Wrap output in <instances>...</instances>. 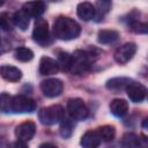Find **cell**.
<instances>
[{
  "label": "cell",
  "instance_id": "obj_1",
  "mask_svg": "<svg viewBox=\"0 0 148 148\" xmlns=\"http://www.w3.org/2000/svg\"><path fill=\"white\" fill-rule=\"evenodd\" d=\"M53 32L58 39L61 40H71L79 37L81 32L80 24L71 17L59 16L53 24Z\"/></svg>",
  "mask_w": 148,
  "mask_h": 148
},
{
  "label": "cell",
  "instance_id": "obj_2",
  "mask_svg": "<svg viewBox=\"0 0 148 148\" xmlns=\"http://www.w3.org/2000/svg\"><path fill=\"white\" fill-rule=\"evenodd\" d=\"M92 53L83 50H77L72 56L69 72L74 75H83L90 71L92 62Z\"/></svg>",
  "mask_w": 148,
  "mask_h": 148
},
{
  "label": "cell",
  "instance_id": "obj_3",
  "mask_svg": "<svg viewBox=\"0 0 148 148\" xmlns=\"http://www.w3.org/2000/svg\"><path fill=\"white\" fill-rule=\"evenodd\" d=\"M65 116V110L61 105H51L42 108L38 111V119L43 125L50 126L62 120Z\"/></svg>",
  "mask_w": 148,
  "mask_h": 148
},
{
  "label": "cell",
  "instance_id": "obj_4",
  "mask_svg": "<svg viewBox=\"0 0 148 148\" xmlns=\"http://www.w3.org/2000/svg\"><path fill=\"white\" fill-rule=\"evenodd\" d=\"M67 111L72 119L83 120L88 116V108L81 98H71L67 102Z\"/></svg>",
  "mask_w": 148,
  "mask_h": 148
},
{
  "label": "cell",
  "instance_id": "obj_5",
  "mask_svg": "<svg viewBox=\"0 0 148 148\" xmlns=\"http://www.w3.org/2000/svg\"><path fill=\"white\" fill-rule=\"evenodd\" d=\"M36 109V103L32 98L27 97L24 95H16L12 101V111L17 113H27L32 112Z\"/></svg>",
  "mask_w": 148,
  "mask_h": 148
},
{
  "label": "cell",
  "instance_id": "obj_6",
  "mask_svg": "<svg viewBox=\"0 0 148 148\" xmlns=\"http://www.w3.org/2000/svg\"><path fill=\"white\" fill-rule=\"evenodd\" d=\"M64 83L59 79H47L40 83V90L46 97H57L62 92Z\"/></svg>",
  "mask_w": 148,
  "mask_h": 148
},
{
  "label": "cell",
  "instance_id": "obj_7",
  "mask_svg": "<svg viewBox=\"0 0 148 148\" xmlns=\"http://www.w3.org/2000/svg\"><path fill=\"white\" fill-rule=\"evenodd\" d=\"M32 38L39 44H46L49 42L50 32H49V24L46 20L40 17L36 20L34 31H32Z\"/></svg>",
  "mask_w": 148,
  "mask_h": 148
},
{
  "label": "cell",
  "instance_id": "obj_8",
  "mask_svg": "<svg viewBox=\"0 0 148 148\" xmlns=\"http://www.w3.org/2000/svg\"><path fill=\"white\" fill-rule=\"evenodd\" d=\"M136 52V44L135 43H125L124 45H121L120 47H118L113 54V58L114 60L123 65V64H126L127 61H130L133 56L135 54Z\"/></svg>",
  "mask_w": 148,
  "mask_h": 148
},
{
  "label": "cell",
  "instance_id": "obj_9",
  "mask_svg": "<svg viewBox=\"0 0 148 148\" xmlns=\"http://www.w3.org/2000/svg\"><path fill=\"white\" fill-rule=\"evenodd\" d=\"M35 132H36V125L32 121H24L18 126H16L15 128V135L17 140L23 142L31 140L35 135Z\"/></svg>",
  "mask_w": 148,
  "mask_h": 148
},
{
  "label": "cell",
  "instance_id": "obj_10",
  "mask_svg": "<svg viewBox=\"0 0 148 148\" xmlns=\"http://www.w3.org/2000/svg\"><path fill=\"white\" fill-rule=\"evenodd\" d=\"M126 92L127 96L130 97V99L134 103H139L142 102L146 98V94H147V89L145 86L136 83V82H132L126 87Z\"/></svg>",
  "mask_w": 148,
  "mask_h": 148
},
{
  "label": "cell",
  "instance_id": "obj_11",
  "mask_svg": "<svg viewBox=\"0 0 148 148\" xmlns=\"http://www.w3.org/2000/svg\"><path fill=\"white\" fill-rule=\"evenodd\" d=\"M101 142H102V140H101V136H99L97 130L96 131H92V130L87 131L82 135L81 141H80V143L83 148H98Z\"/></svg>",
  "mask_w": 148,
  "mask_h": 148
},
{
  "label": "cell",
  "instance_id": "obj_12",
  "mask_svg": "<svg viewBox=\"0 0 148 148\" xmlns=\"http://www.w3.org/2000/svg\"><path fill=\"white\" fill-rule=\"evenodd\" d=\"M59 71L58 62L50 57H42L39 61V73L42 75H53Z\"/></svg>",
  "mask_w": 148,
  "mask_h": 148
},
{
  "label": "cell",
  "instance_id": "obj_13",
  "mask_svg": "<svg viewBox=\"0 0 148 148\" xmlns=\"http://www.w3.org/2000/svg\"><path fill=\"white\" fill-rule=\"evenodd\" d=\"M46 9V5L43 1H28L23 3L22 10H24L29 16H40Z\"/></svg>",
  "mask_w": 148,
  "mask_h": 148
},
{
  "label": "cell",
  "instance_id": "obj_14",
  "mask_svg": "<svg viewBox=\"0 0 148 148\" xmlns=\"http://www.w3.org/2000/svg\"><path fill=\"white\" fill-rule=\"evenodd\" d=\"M76 13H77V16L83 20V21H89V20H92L96 15V10H95V6L90 2H81L77 5V8H76Z\"/></svg>",
  "mask_w": 148,
  "mask_h": 148
},
{
  "label": "cell",
  "instance_id": "obj_15",
  "mask_svg": "<svg viewBox=\"0 0 148 148\" xmlns=\"http://www.w3.org/2000/svg\"><path fill=\"white\" fill-rule=\"evenodd\" d=\"M0 75L9 82H17L22 76V72L14 66L3 65L0 67Z\"/></svg>",
  "mask_w": 148,
  "mask_h": 148
},
{
  "label": "cell",
  "instance_id": "obj_16",
  "mask_svg": "<svg viewBox=\"0 0 148 148\" xmlns=\"http://www.w3.org/2000/svg\"><path fill=\"white\" fill-rule=\"evenodd\" d=\"M110 111L116 117H124L128 111V103L123 98H114L110 103Z\"/></svg>",
  "mask_w": 148,
  "mask_h": 148
},
{
  "label": "cell",
  "instance_id": "obj_17",
  "mask_svg": "<svg viewBox=\"0 0 148 148\" xmlns=\"http://www.w3.org/2000/svg\"><path fill=\"white\" fill-rule=\"evenodd\" d=\"M118 37H119L118 31L110 30V29H103V30L98 31L97 40L101 44H110V43H113L114 40H117Z\"/></svg>",
  "mask_w": 148,
  "mask_h": 148
},
{
  "label": "cell",
  "instance_id": "obj_18",
  "mask_svg": "<svg viewBox=\"0 0 148 148\" xmlns=\"http://www.w3.org/2000/svg\"><path fill=\"white\" fill-rule=\"evenodd\" d=\"M13 24L16 25L20 30L24 31L28 29L29 25V15L24 12V10H17L14 15H13Z\"/></svg>",
  "mask_w": 148,
  "mask_h": 148
},
{
  "label": "cell",
  "instance_id": "obj_19",
  "mask_svg": "<svg viewBox=\"0 0 148 148\" xmlns=\"http://www.w3.org/2000/svg\"><path fill=\"white\" fill-rule=\"evenodd\" d=\"M121 148H140V139L134 133H125L120 141Z\"/></svg>",
  "mask_w": 148,
  "mask_h": 148
},
{
  "label": "cell",
  "instance_id": "obj_20",
  "mask_svg": "<svg viewBox=\"0 0 148 148\" xmlns=\"http://www.w3.org/2000/svg\"><path fill=\"white\" fill-rule=\"evenodd\" d=\"M130 83H132V80L127 77H114L106 82V88L110 90H121L126 89Z\"/></svg>",
  "mask_w": 148,
  "mask_h": 148
},
{
  "label": "cell",
  "instance_id": "obj_21",
  "mask_svg": "<svg viewBox=\"0 0 148 148\" xmlns=\"http://www.w3.org/2000/svg\"><path fill=\"white\" fill-rule=\"evenodd\" d=\"M99 136H101V140L102 141H105V142H109L111 140H113L114 135H116V130L113 126L111 125H105V126H102L97 130Z\"/></svg>",
  "mask_w": 148,
  "mask_h": 148
},
{
  "label": "cell",
  "instance_id": "obj_22",
  "mask_svg": "<svg viewBox=\"0 0 148 148\" xmlns=\"http://www.w3.org/2000/svg\"><path fill=\"white\" fill-rule=\"evenodd\" d=\"M14 56L17 60L20 61H23V62H27V61H30L32 58H34V52L28 49V47H17L14 52Z\"/></svg>",
  "mask_w": 148,
  "mask_h": 148
},
{
  "label": "cell",
  "instance_id": "obj_23",
  "mask_svg": "<svg viewBox=\"0 0 148 148\" xmlns=\"http://www.w3.org/2000/svg\"><path fill=\"white\" fill-rule=\"evenodd\" d=\"M58 66L59 68H61L62 71L67 72L71 68V64H72V56L67 52H60L58 54Z\"/></svg>",
  "mask_w": 148,
  "mask_h": 148
},
{
  "label": "cell",
  "instance_id": "obj_24",
  "mask_svg": "<svg viewBox=\"0 0 148 148\" xmlns=\"http://www.w3.org/2000/svg\"><path fill=\"white\" fill-rule=\"evenodd\" d=\"M73 128H74V125H73L72 120L68 119V118H62L61 126H60V134H61V136L69 138L72 135V133H73Z\"/></svg>",
  "mask_w": 148,
  "mask_h": 148
},
{
  "label": "cell",
  "instance_id": "obj_25",
  "mask_svg": "<svg viewBox=\"0 0 148 148\" xmlns=\"http://www.w3.org/2000/svg\"><path fill=\"white\" fill-rule=\"evenodd\" d=\"M12 101L13 97L8 94H0V111L7 113L12 111Z\"/></svg>",
  "mask_w": 148,
  "mask_h": 148
},
{
  "label": "cell",
  "instance_id": "obj_26",
  "mask_svg": "<svg viewBox=\"0 0 148 148\" xmlns=\"http://www.w3.org/2000/svg\"><path fill=\"white\" fill-rule=\"evenodd\" d=\"M0 28L2 30H12L13 28V17H10V15L6 12L0 13Z\"/></svg>",
  "mask_w": 148,
  "mask_h": 148
},
{
  "label": "cell",
  "instance_id": "obj_27",
  "mask_svg": "<svg viewBox=\"0 0 148 148\" xmlns=\"http://www.w3.org/2000/svg\"><path fill=\"white\" fill-rule=\"evenodd\" d=\"M111 8V2L110 1H97L95 3V10L98 12V15L103 16L105 13H108Z\"/></svg>",
  "mask_w": 148,
  "mask_h": 148
},
{
  "label": "cell",
  "instance_id": "obj_28",
  "mask_svg": "<svg viewBox=\"0 0 148 148\" xmlns=\"http://www.w3.org/2000/svg\"><path fill=\"white\" fill-rule=\"evenodd\" d=\"M130 28L132 31H134L136 34H147V31H148L147 23H141V22H132Z\"/></svg>",
  "mask_w": 148,
  "mask_h": 148
},
{
  "label": "cell",
  "instance_id": "obj_29",
  "mask_svg": "<svg viewBox=\"0 0 148 148\" xmlns=\"http://www.w3.org/2000/svg\"><path fill=\"white\" fill-rule=\"evenodd\" d=\"M9 148H28V146H27V143H25V142L17 140V141L13 142V143L10 145V147H9Z\"/></svg>",
  "mask_w": 148,
  "mask_h": 148
},
{
  "label": "cell",
  "instance_id": "obj_30",
  "mask_svg": "<svg viewBox=\"0 0 148 148\" xmlns=\"http://www.w3.org/2000/svg\"><path fill=\"white\" fill-rule=\"evenodd\" d=\"M38 148H57V146H54V145H52V143L46 142V143H42Z\"/></svg>",
  "mask_w": 148,
  "mask_h": 148
},
{
  "label": "cell",
  "instance_id": "obj_31",
  "mask_svg": "<svg viewBox=\"0 0 148 148\" xmlns=\"http://www.w3.org/2000/svg\"><path fill=\"white\" fill-rule=\"evenodd\" d=\"M2 5H3V1H0V7H1Z\"/></svg>",
  "mask_w": 148,
  "mask_h": 148
},
{
  "label": "cell",
  "instance_id": "obj_32",
  "mask_svg": "<svg viewBox=\"0 0 148 148\" xmlns=\"http://www.w3.org/2000/svg\"><path fill=\"white\" fill-rule=\"evenodd\" d=\"M0 43H1V39H0Z\"/></svg>",
  "mask_w": 148,
  "mask_h": 148
}]
</instances>
